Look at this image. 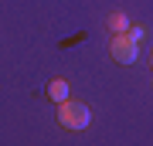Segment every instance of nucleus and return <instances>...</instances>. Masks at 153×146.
I'll return each mask as SVG.
<instances>
[{
    "label": "nucleus",
    "instance_id": "1",
    "mask_svg": "<svg viewBox=\"0 0 153 146\" xmlns=\"http://www.w3.org/2000/svg\"><path fill=\"white\" fill-rule=\"evenodd\" d=\"M88 119H92V112H88L85 102H71V99L58 102V122L65 126V129H85Z\"/></svg>",
    "mask_w": 153,
    "mask_h": 146
},
{
    "label": "nucleus",
    "instance_id": "2",
    "mask_svg": "<svg viewBox=\"0 0 153 146\" xmlns=\"http://www.w3.org/2000/svg\"><path fill=\"white\" fill-rule=\"evenodd\" d=\"M109 54L119 61V65H136V58H140V41L133 38L129 31H126V34H116L112 44H109Z\"/></svg>",
    "mask_w": 153,
    "mask_h": 146
},
{
    "label": "nucleus",
    "instance_id": "3",
    "mask_svg": "<svg viewBox=\"0 0 153 146\" xmlns=\"http://www.w3.org/2000/svg\"><path fill=\"white\" fill-rule=\"evenodd\" d=\"M48 99H51V102H65V99H68V82L65 78H55L48 85Z\"/></svg>",
    "mask_w": 153,
    "mask_h": 146
},
{
    "label": "nucleus",
    "instance_id": "4",
    "mask_svg": "<svg viewBox=\"0 0 153 146\" xmlns=\"http://www.w3.org/2000/svg\"><path fill=\"white\" fill-rule=\"evenodd\" d=\"M109 27H112L116 34H126V31H129V17H126L123 10H112L109 14Z\"/></svg>",
    "mask_w": 153,
    "mask_h": 146
},
{
    "label": "nucleus",
    "instance_id": "5",
    "mask_svg": "<svg viewBox=\"0 0 153 146\" xmlns=\"http://www.w3.org/2000/svg\"><path fill=\"white\" fill-rule=\"evenodd\" d=\"M150 65H153V54H150Z\"/></svg>",
    "mask_w": 153,
    "mask_h": 146
}]
</instances>
